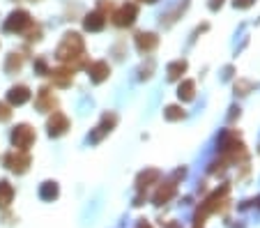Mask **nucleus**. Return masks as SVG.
<instances>
[{"label": "nucleus", "instance_id": "9", "mask_svg": "<svg viewBox=\"0 0 260 228\" xmlns=\"http://www.w3.org/2000/svg\"><path fill=\"white\" fill-rule=\"evenodd\" d=\"M49 74H51V79H53V83L60 85V88H67V85L74 81V70L72 67H58V70L49 72Z\"/></svg>", "mask_w": 260, "mask_h": 228}, {"label": "nucleus", "instance_id": "20", "mask_svg": "<svg viewBox=\"0 0 260 228\" xmlns=\"http://www.w3.org/2000/svg\"><path fill=\"white\" fill-rule=\"evenodd\" d=\"M42 199H55V196H58V184L55 182H44V187H42Z\"/></svg>", "mask_w": 260, "mask_h": 228}, {"label": "nucleus", "instance_id": "5", "mask_svg": "<svg viewBox=\"0 0 260 228\" xmlns=\"http://www.w3.org/2000/svg\"><path fill=\"white\" fill-rule=\"evenodd\" d=\"M136 16H138V7L134 5V3H127V5H122L118 12H113V14H111V19H113L115 25L127 28V25H132L134 21H136Z\"/></svg>", "mask_w": 260, "mask_h": 228}, {"label": "nucleus", "instance_id": "2", "mask_svg": "<svg viewBox=\"0 0 260 228\" xmlns=\"http://www.w3.org/2000/svg\"><path fill=\"white\" fill-rule=\"evenodd\" d=\"M3 164H5L7 169H12L14 173H25L30 166V157L25 150H12V152H7L5 157H3Z\"/></svg>", "mask_w": 260, "mask_h": 228}, {"label": "nucleus", "instance_id": "3", "mask_svg": "<svg viewBox=\"0 0 260 228\" xmlns=\"http://www.w3.org/2000/svg\"><path fill=\"white\" fill-rule=\"evenodd\" d=\"M12 143H14V150H28L30 145L35 143V129L30 124H19L12 132Z\"/></svg>", "mask_w": 260, "mask_h": 228}, {"label": "nucleus", "instance_id": "1", "mask_svg": "<svg viewBox=\"0 0 260 228\" xmlns=\"http://www.w3.org/2000/svg\"><path fill=\"white\" fill-rule=\"evenodd\" d=\"M83 40H81V35H76V32H69V35H64V40L60 42L58 51H55V58L60 60V62H69V67H79V64H83Z\"/></svg>", "mask_w": 260, "mask_h": 228}, {"label": "nucleus", "instance_id": "25", "mask_svg": "<svg viewBox=\"0 0 260 228\" xmlns=\"http://www.w3.org/2000/svg\"><path fill=\"white\" fill-rule=\"evenodd\" d=\"M221 3H223V0H212L210 7H212V10H216V7H221Z\"/></svg>", "mask_w": 260, "mask_h": 228}, {"label": "nucleus", "instance_id": "24", "mask_svg": "<svg viewBox=\"0 0 260 228\" xmlns=\"http://www.w3.org/2000/svg\"><path fill=\"white\" fill-rule=\"evenodd\" d=\"M251 0H235V7H249Z\"/></svg>", "mask_w": 260, "mask_h": 228}, {"label": "nucleus", "instance_id": "27", "mask_svg": "<svg viewBox=\"0 0 260 228\" xmlns=\"http://www.w3.org/2000/svg\"><path fill=\"white\" fill-rule=\"evenodd\" d=\"M141 228H150V226H147V223H143V226H141Z\"/></svg>", "mask_w": 260, "mask_h": 228}, {"label": "nucleus", "instance_id": "28", "mask_svg": "<svg viewBox=\"0 0 260 228\" xmlns=\"http://www.w3.org/2000/svg\"><path fill=\"white\" fill-rule=\"evenodd\" d=\"M258 208H260V199H258Z\"/></svg>", "mask_w": 260, "mask_h": 228}, {"label": "nucleus", "instance_id": "11", "mask_svg": "<svg viewBox=\"0 0 260 228\" xmlns=\"http://www.w3.org/2000/svg\"><path fill=\"white\" fill-rule=\"evenodd\" d=\"M106 14H102V12H92V14L85 16L83 25L85 30H90V32H99V30H104V25H106Z\"/></svg>", "mask_w": 260, "mask_h": 228}, {"label": "nucleus", "instance_id": "8", "mask_svg": "<svg viewBox=\"0 0 260 228\" xmlns=\"http://www.w3.org/2000/svg\"><path fill=\"white\" fill-rule=\"evenodd\" d=\"M88 74H90V79H92L94 83H102V81L108 79L111 67H108V62H104V60H97V62L88 64Z\"/></svg>", "mask_w": 260, "mask_h": 228}, {"label": "nucleus", "instance_id": "13", "mask_svg": "<svg viewBox=\"0 0 260 228\" xmlns=\"http://www.w3.org/2000/svg\"><path fill=\"white\" fill-rule=\"evenodd\" d=\"M35 104H37V109L40 111H53L58 102H55V97L51 94L49 88H42L40 92H37V102H35Z\"/></svg>", "mask_w": 260, "mask_h": 228}, {"label": "nucleus", "instance_id": "4", "mask_svg": "<svg viewBox=\"0 0 260 228\" xmlns=\"http://www.w3.org/2000/svg\"><path fill=\"white\" fill-rule=\"evenodd\" d=\"M32 19L25 10H16L10 14V19L5 21V32H23L25 28H30Z\"/></svg>", "mask_w": 260, "mask_h": 228}, {"label": "nucleus", "instance_id": "22", "mask_svg": "<svg viewBox=\"0 0 260 228\" xmlns=\"http://www.w3.org/2000/svg\"><path fill=\"white\" fill-rule=\"evenodd\" d=\"M12 118V111L7 104H0V122H7V120Z\"/></svg>", "mask_w": 260, "mask_h": 228}, {"label": "nucleus", "instance_id": "10", "mask_svg": "<svg viewBox=\"0 0 260 228\" xmlns=\"http://www.w3.org/2000/svg\"><path fill=\"white\" fill-rule=\"evenodd\" d=\"M28 100H30V90L25 88V85H14V88L7 92V102H10L12 106H21Z\"/></svg>", "mask_w": 260, "mask_h": 228}, {"label": "nucleus", "instance_id": "23", "mask_svg": "<svg viewBox=\"0 0 260 228\" xmlns=\"http://www.w3.org/2000/svg\"><path fill=\"white\" fill-rule=\"evenodd\" d=\"M35 67H37V72H42V74L46 72V62H44V60H37V62H35Z\"/></svg>", "mask_w": 260, "mask_h": 228}, {"label": "nucleus", "instance_id": "18", "mask_svg": "<svg viewBox=\"0 0 260 228\" xmlns=\"http://www.w3.org/2000/svg\"><path fill=\"white\" fill-rule=\"evenodd\" d=\"M157 180H159V171L150 169V171H145V173H141V178H138V187L145 189V187H150V182H157Z\"/></svg>", "mask_w": 260, "mask_h": 228}, {"label": "nucleus", "instance_id": "26", "mask_svg": "<svg viewBox=\"0 0 260 228\" xmlns=\"http://www.w3.org/2000/svg\"><path fill=\"white\" fill-rule=\"evenodd\" d=\"M141 3H157V0H141Z\"/></svg>", "mask_w": 260, "mask_h": 228}, {"label": "nucleus", "instance_id": "7", "mask_svg": "<svg viewBox=\"0 0 260 228\" xmlns=\"http://www.w3.org/2000/svg\"><path fill=\"white\" fill-rule=\"evenodd\" d=\"M159 44V37L154 35V32H138L136 35V46L141 53H150V51H154Z\"/></svg>", "mask_w": 260, "mask_h": 228}, {"label": "nucleus", "instance_id": "17", "mask_svg": "<svg viewBox=\"0 0 260 228\" xmlns=\"http://www.w3.org/2000/svg\"><path fill=\"white\" fill-rule=\"evenodd\" d=\"M184 72H187V62L184 60H175V62L168 64V79L171 81H177Z\"/></svg>", "mask_w": 260, "mask_h": 228}, {"label": "nucleus", "instance_id": "12", "mask_svg": "<svg viewBox=\"0 0 260 228\" xmlns=\"http://www.w3.org/2000/svg\"><path fill=\"white\" fill-rule=\"evenodd\" d=\"M115 122H118V115H115V113H106L102 118V124L97 127V132L90 136V141H99L104 134H106V132H111V129L115 127Z\"/></svg>", "mask_w": 260, "mask_h": 228}, {"label": "nucleus", "instance_id": "14", "mask_svg": "<svg viewBox=\"0 0 260 228\" xmlns=\"http://www.w3.org/2000/svg\"><path fill=\"white\" fill-rule=\"evenodd\" d=\"M175 182H166V184H161L159 187V191L154 193V203L157 205H164V203H168V201L175 196Z\"/></svg>", "mask_w": 260, "mask_h": 228}, {"label": "nucleus", "instance_id": "15", "mask_svg": "<svg viewBox=\"0 0 260 228\" xmlns=\"http://www.w3.org/2000/svg\"><path fill=\"white\" fill-rule=\"evenodd\" d=\"M12 199H14V189H12L10 182H0V208H7V205L12 203Z\"/></svg>", "mask_w": 260, "mask_h": 228}, {"label": "nucleus", "instance_id": "21", "mask_svg": "<svg viewBox=\"0 0 260 228\" xmlns=\"http://www.w3.org/2000/svg\"><path fill=\"white\" fill-rule=\"evenodd\" d=\"M166 118L168 120H182V118H184V109H180V106H168V109H166Z\"/></svg>", "mask_w": 260, "mask_h": 228}, {"label": "nucleus", "instance_id": "6", "mask_svg": "<svg viewBox=\"0 0 260 228\" xmlns=\"http://www.w3.org/2000/svg\"><path fill=\"white\" fill-rule=\"evenodd\" d=\"M49 134L51 136H62L64 132L69 129V118L64 113H60V111H53V115L49 118Z\"/></svg>", "mask_w": 260, "mask_h": 228}, {"label": "nucleus", "instance_id": "19", "mask_svg": "<svg viewBox=\"0 0 260 228\" xmlns=\"http://www.w3.org/2000/svg\"><path fill=\"white\" fill-rule=\"evenodd\" d=\"M21 67H23V55L21 53H10V58H7V62H5V70L7 72H19Z\"/></svg>", "mask_w": 260, "mask_h": 228}, {"label": "nucleus", "instance_id": "16", "mask_svg": "<svg viewBox=\"0 0 260 228\" xmlns=\"http://www.w3.org/2000/svg\"><path fill=\"white\" fill-rule=\"evenodd\" d=\"M180 100H184V102H191L193 97H196V83L193 81H182V85H180Z\"/></svg>", "mask_w": 260, "mask_h": 228}]
</instances>
